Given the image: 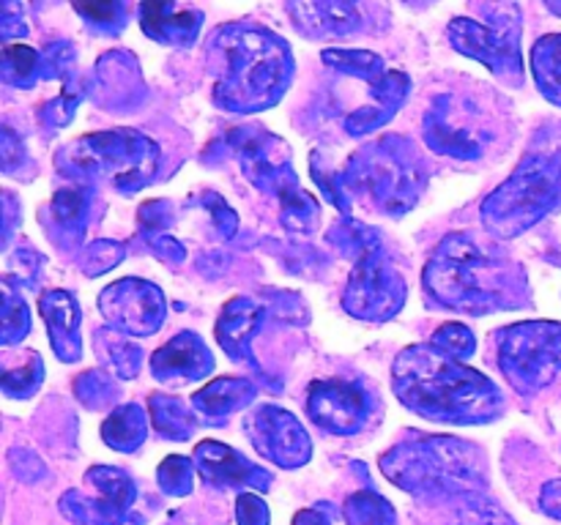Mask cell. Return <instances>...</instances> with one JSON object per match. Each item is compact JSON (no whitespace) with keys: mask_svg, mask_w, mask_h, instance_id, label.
I'll return each instance as SVG.
<instances>
[{"mask_svg":"<svg viewBox=\"0 0 561 525\" xmlns=\"http://www.w3.org/2000/svg\"><path fill=\"white\" fill-rule=\"evenodd\" d=\"M222 52L230 60V66H225L222 88L236 96V104L250 107L272 102L274 91L283 85L288 52H283L277 42H266V36L252 31H239V36L222 38Z\"/></svg>","mask_w":561,"mask_h":525,"instance_id":"7a4b0ae2","label":"cell"},{"mask_svg":"<svg viewBox=\"0 0 561 525\" xmlns=\"http://www.w3.org/2000/svg\"><path fill=\"white\" fill-rule=\"evenodd\" d=\"M535 74L542 93L561 102V36H548L535 49Z\"/></svg>","mask_w":561,"mask_h":525,"instance_id":"277c9868","label":"cell"},{"mask_svg":"<svg viewBox=\"0 0 561 525\" xmlns=\"http://www.w3.org/2000/svg\"><path fill=\"white\" fill-rule=\"evenodd\" d=\"M546 509H551L553 514H559L561 517V485L551 487V492L546 490Z\"/></svg>","mask_w":561,"mask_h":525,"instance_id":"5b68a950","label":"cell"},{"mask_svg":"<svg viewBox=\"0 0 561 525\" xmlns=\"http://www.w3.org/2000/svg\"><path fill=\"white\" fill-rule=\"evenodd\" d=\"M321 388L327 394L312 386V419L323 427H332V430H351L354 427L351 419L359 413V397L345 383H321Z\"/></svg>","mask_w":561,"mask_h":525,"instance_id":"3957f363","label":"cell"},{"mask_svg":"<svg viewBox=\"0 0 561 525\" xmlns=\"http://www.w3.org/2000/svg\"><path fill=\"white\" fill-rule=\"evenodd\" d=\"M400 397L433 419H491L499 405L496 388L471 370H460L436 350L411 348L398 361Z\"/></svg>","mask_w":561,"mask_h":525,"instance_id":"6da1fadb","label":"cell"}]
</instances>
